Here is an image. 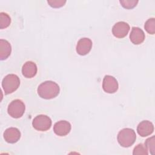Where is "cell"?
Returning <instances> with one entry per match:
<instances>
[{
	"instance_id": "1",
	"label": "cell",
	"mask_w": 155,
	"mask_h": 155,
	"mask_svg": "<svg viewBox=\"0 0 155 155\" xmlns=\"http://www.w3.org/2000/svg\"><path fill=\"white\" fill-rule=\"evenodd\" d=\"M59 91L58 84L51 81H47L41 83L37 89L39 96L45 99L54 98L59 94Z\"/></svg>"
},
{
	"instance_id": "2",
	"label": "cell",
	"mask_w": 155,
	"mask_h": 155,
	"mask_svg": "<svg viewBox=\"0 0 155 155\" xmlns=\"http://www.w3.org/2000/svg\"><path fill=\"white\" fill-rule=\"evenodd\" d=\"M117 141L123 147H129L131 146L136 139L135 131L129 128H125L121 130L117 134Z\"/></svg>"
},
{
	"instance_id": "3",
	"label": "cell",
	"mask_w": 155,
	"mask_h": 155,
	"mask_svg": "<svg viewBox=\"0 0 155 155\" xmlns=\"http://www.w3.org/2000/svg\"><path fill=\"white\" fill-rule=\"evenodd\" d=\"M20 85V80L18 76L14 74H9L5 76L2 81V87L6 94L12 93L16 91Z\"/></svg>"
},
{
	"instance_id": "4",
	"label": "cell",
	"mask_w": 155,
	"mask_h": 155,
	"mask_svg": "<svg viewBox=\"0 0 155 155\" xmlns=\"http://www.w3.org/2000/svg\"><path fill=\"white\" fill-rule=\"evenodd\" d=\"M25 110L24 103L20 99H15L8 105L7 111L11 117L17 119L21 117L24 114Z\"/></svg>"
},
{
	"instance_id": "5",
	"label": "cell",
	"mask_w": 155,
	"mask_h": 155,
	"mask_svg": "<svg viewBox=\"0 0 155 155\" xmlns=\"http://www.w3.org/2000/svg\"><path fill=\"white\" fill-rule=\"evenodd\" d=\"M32 125L33 128L36 130L45 131L50 128L51 126V120L46 115L39 114L33 119Z\"/></svg>"
},
{
	"instance_id": "6",
	"label": "cell",
	"mask_w": 155,
	"mask_h": 155,
	"mask_svg": "<svg viewBox=\"0 0 155 155\" xmlns=\"http://www.w3.org/2000/svg\"><path fill=\"white\" fill-rule=\"evenodd\" d=\"M102 88L106 93H114L118 89V82L113 76L106 75L103 79Z\"/></svg>"
},
{
	"instance_id": "7",
	"label": "cell",
	"mask_w": 155,
	"mask_h": 155,
	"mask_svg": "<svg viewBox=\"0 0 155 155\" xmlns=\"http://www.w3.org/2000/svg\"><path fill=\"white\" fill-rule=\"evenodd\" d=\"M130 30V25L128 23L120 21L116 23L112 28L113 35L117 38H123L125 37Z\"/></svg>"
},
{
	"instance_id": "8",
	"label": "cell",
	"mask_w": 155,
	"mask_h": 155,
	"mask_svg": "<svg viewBox=\"0 0 155 155\" xmlns=\"http://www.w3.org/2000/svg\"><path fill=\"white\" fill-rule=\"evenodd\" d=\"M92 48V41L88 38H83L79 40L76 45V52L81 56L86 55Z\"/></svg>"
},
{
	"instance_id": "9",
	"label": "cell",
	"mask_w": 155,
	"mask_h": 155,
	"mask_svg": "<svg viewBox=\"0 0 155 155\" xmlns=\"http://www.w3.org/2000/svg\"><path fill=\"white\" fill-rule=\"evenodd\" d=\"M71 130V124L67 120H60L55 123L53 127L54 133L59 136L67 135Z\"/></svg>"
},
{
	"instance_id": "10",
	"label": "cell",
	"mask_w": 155,
	"mask_h": 155,
	"mask_svg": "<svg viewBox=\"0 0 155 155\" xmlns=\"http://www.w3.org/2000/svg\"><path fill=\"white\" fill-rule=\"evenodd\" d=\"M21 137V132L15 127H10L5 130L4 132V138L5 140L10 143L17 142Z\"/></svg>"
},
{
	"instance_id": "11",
	"label": "cell",
	"mask_w": 155,
	"mask_h": 155,
	"mask_svg": "<svg viewBox=\"0 0 155 155\" xmlns=\"http://www.w3.org/2000/svg\"><path fill=\"white\" fill-rule=\"evenodd\" d=\"M154 125L150 121L143 120L137 127V133L142 137H146L153 133Z\"/></svg>"
},
{
	"instance_id": "12",
	"label": "cell",
	"mask_w": 155,
	"mask_h": 155,
	"mask_svg": "<svg viewBox=\"0 0 155 155\" xmlns=\"http://www.w3.org/2000/svg\"><path fill=\"white\" fill-rule=\"evenodd\" d=\"M145 38V33L142 29L137 27L132 28L130 35V39L133 44L135 45L140 44L144 41Z\"/></svg>"
},
{
	"instance_id": "13",
	"label": "cell",
	"mask_w": 155,
	"mask_h": 155,
	"mask_svg": "<svg viewBox=\"0 0 155 155\" xmlns=\"http://www.w3.org/2000/svg\"><path fill=\"white\" fill-rule=\"evenodd\" d=\"M36 73L37 66L35 62L32 61H27L23 65L22 73L24 77L27 78H31L36 74Z\"/></svg>"
},
{
	"instance_id": "14",
	"label": "cell",
	"mask_w": 155,
	"mask_h": 155,
	"mask_svg": "<svg viewBox=\"0 0 155 155\" xmlns=\"http://www.w3.org/2000/svg\"><path fill=\"white\" fill-rule=\"evenodd\" d=\"M12 51V47L10 44L5 39L0 40V59L1 60L6 59Z\"/></svg>"
},
{
	"instance_id": "15",
	"label": "cell",
	"mask_w": 155,
	"mask_h": 155,
	"mask_svg": "<svg viewBox=\"0 0 155 155\" xmlns=\"http://www.w3.org/2000/svg\"><path fill=\"white\" fill-rule=\"evenodd\" d=\"M11 22L10 17L4 12L0 13V28L3 29L8 27Z\"/></svg>"
},
{
	"instance_id": "16",
	"label": "cell",
	"mask_w": 155,
	"mask_h": 155,
	"mask_svg": "<svg viewBox=\"0 0 155 155\" xmlns=\"http://www.w3.org/2000/svg\"><path fill=\"white\" fill-rule=\"evenodd\" d=\"M144 28L147 33L154 35L155 33V19L154 18L148 19L145 23Z\"/></svg>"
},
{
	"instance_id": "17",
	"label": "cell",
	"mask_w": 155,
	"mask_h": 155,
	"mask_svg": "<svg viewBox=\"0 0 155 155\" xmlns=\"http://www.w3.org/2000/svg\"><path fill=\"white\" fill-rule=\"evenodd\" d=\"M155 139L154 136L148 138L145 142V146L147 147L148 150H150L151 154H154L155 151Z\"/></svg>"
},
{
	"instance_id": "18",
	"label": "cell",
	"mask_w": 155,
	"mask_h": 155,
	"mask_svg": "<svg viewBox=\"0 0 155 155\" xmlns=\"http://www.w3.org/2000/svg\"><path fill=\"white\" fill-rule=\"evenodd\" d=\"M133 154L134 155H136V154L148 155V150L147 147L145 145H143L142 143H139L136 147H134Z\"/></svg>"
},
{
	"instance_id": "19",
	"label": "cell",
	"mask_w": 155,
	"mask_h": 155,
	"mask_svg": "<svg viewBox=\"0 0 155 155\" xmlns=\"http://www.w3.org/2000/svg\"><path fill=\"white\" fill-rule=\"evenodd\" d=\"M119 2L124 8L131 9L136 7L139 1L137 0H122Z\"/></svg>"
},
{
	"instance_id": "20",
	"label": "cell",
	"mask_w": 155,
	"mask_h": 155,
	"mask_svg": "<svg viewBox=\"0 0 155 155\" xmlns=\"http://www.w3.org/2000/svg\"><path fill=\"white\" fill-rule=\"evenodd\" d=\"M48 4L53 8H59L65 5L66 1L63 0H49L47 1Z\"/></svg>"
}]
</instances>
